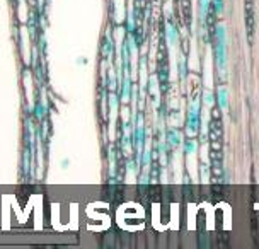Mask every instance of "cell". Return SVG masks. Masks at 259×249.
<instances>
[{"label":"cell","instance_id":"obj_1","mask_svg":"<svg viewBox=\"0 0 259 249\" xmlns=\"http://www.w3.org/2000/svg\"><path fill=\"white\" fill-rule=\"evenodd\" d=\"M217 60H219L220 70L225 68L227 63V46H225V26H217Z\"/></svg>","mask_w":259,"mask_h":249},{"label":"cell","instance_id":"obj_2","mask_svg":"<svg viewBox=\"0 0 259 249\" xmlns=\"http://www.w3.org/2000/svg\"><path fill=\"white\" fill-rule=\"evenodd\" d=\"M188 132L194 135V133H198V128H200V103L198 101H194L191 104V108H189V113H188Z\"/></svg>","mask_w":259,"mask_h":249},{"label":"cell","instance_id":"obj_3","mask_svg":"<svg viewBox=\"0 0 259 249\" xmlns=\"http://www.w3.org/2000/svg\"><path fill=\"white\" fill-rule=\"evenodd\" d=\"M165 34H167V41H169V45H176V41H178V31H176V27L172 22H167V26H165Z\"/></svg>","mask_w":259,"mask_h":249},{"label":"cell","instance_id":"obj_4","mask_svg":"<svg viewBox=\"0 0 259 249\" xmlns=\"http://www.w3.org/2000/svg\"><path fill=\"white\" fill-rule=\"evenodd\" d=\"M167 144L170 147H176L179 144V133H178L176 128H170V130L167 132Z\"/></svg>","mask_w":259,"mask_h":249},{"label":"cell","instance_id":"obj_5","mask_svg":"<svg viewBox=\"0 0 259 249\" xmlns=\"http://www.w3.org/2000/svg\"><path fill=\"white\" fill-rule=\"evenodd\" d=\"M137 147H138V152H142V147H143V123H142V116H140V121H138V127H137Z\"/></svg>","mask_w":259,"mask_h":249},{"label":"cell","instance_id":"obj_6","mask_svg":"<svg viewBox=\"0 0 259 249\" xmlns=\"http://www.w3.org/2000/svg\"><path fill=\"white\" fill-rule=\"evenodd\" d=\"M247 29L249 33H252V2L247 0Z\"/></svg>","mask_w":259,"mask_h":249},{"label":"cell","instance_id":"obj_7","mask_svg":"<svg viewBox=\"0 0 259 249\" xmlns=\"http://www.w3.org/2000/svg\"><path fill=\"white\" fill-rule=\"evenodd\" d=\"M208 4H210V0H200V14H201V19H205V16H206Z\"/></svg>","mask_w":259,"mask_h":249},{"label":"cell","instance_id":"obj_8","mask_svg":"<svg viewBox=\"0 0 259 249\" xmlns=\"http://www.w3.org/2000/svg\"><path fill=\"white\" fill-rule=\"evenodd\" d=\"M220 106H222V109H227V106H229V101H227V91L225 89H220Z\"/></svg>","mask_w":259,"mask_h":249},{"label":"cell","instance_id":"obj_9","mask_svg":"<svg viewBox=\"0 0 259 249\" xmlns=\"http://www.w3.org/2000/svg\"><path fill=\"white\" fill-rule=\"evenodd\" d=\"M194 147H196L194 140H186V142H184V152H186V154H191V152L194 150Z\"/></svg>","mask_w":259,"mask_h":249},{"label":"cell","instance_id":"obj_10","mask_svg":"<svg viewBox=\"0 0 259 249\" xmlns=\"http://www.w3.org/2000/svg\"><path fill=\"white\" fill-rule=\"evenodd\" d=\"M215 4V12H222V9H224V0H213Z\"/></svg>","mask_w":259,"mask_h":249},{"label":"cell","instance_id":"obj_11","mask_svg":"<svg viewBox=\"0 0 259 249\" xmlns=\"http://www.w3.org/2000/svg\"><path fill=\"white\" fill-rule=\"evenodd\" d=\"M205 101H206L208 106H211V103H213V94H211V92H206V94H205Z\"/></svg>","mask_w":259,"mask_h":249}]
</instances>
